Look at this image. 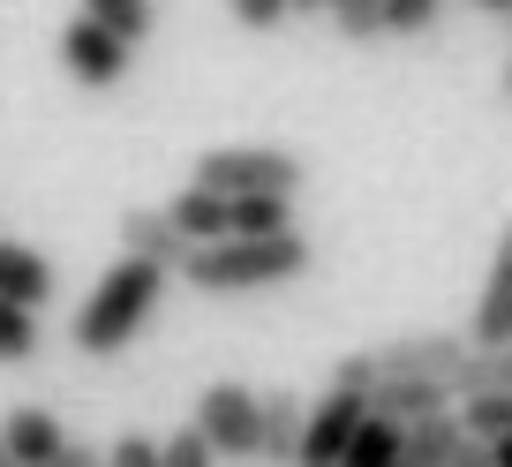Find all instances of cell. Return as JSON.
<instances>
[{"label":"cell","mask_w":512,"mask_h":467,"mask_svg":"<svg viewBox=\"0 0 512 467\" xmlns=\"http://www.w3.org/2000/svg\"><path fill=\"white\" fill-rule=\"evenodd\" d=\"M159 294H166V272H159V264H136V257L106 264V272H98V287L83 294L76 324H68L76 355H91V362L128 355V339L159 317Z\"/></svg>","instance_id":"obj_1"},{"label":"cell","mask_w":512,"mask_h":467,"mask_svg":"<svg viewBox=\"0 0 512 467\" xmlns=\"http://www.w3.org/2000/svg\"><path fill=\"white\" fill-rule=\"evenodd\" d=\"M309 272V234H272V242H219L189 257V287L196 294H256V287H287Z\"/></svg>","instance_id":"obj_2"},{"label":"cell","mask_w":512,"mask_h":467,"mask_svg":"<svg viewBox=\"0 0 512 467\" xmlns=\"http://www.w3.org/2000/svg\"><path fill=\"white\" fill-rule=\"evenodd\" d=\"M196 189L226 196V204H241V196H302V159L279 144H211L204 159H196Z\"/></svg>","instance_id":"obj_3"},{"label":"cell","mask_w":512,"mask_h":467,"mask_svg":"<svg viewBox=\"0 0 512 467\" xmlns=\"http://www.w3.org/2000/svg\"><path fill=\"white\" fill-rule=\"evenodd\" d=\"M189 430L211 445V460H256V437H264V400H256L249 385H204V400H196Z\"/></svg>","instance_id":"obj_4"},{"label":"cell","mask_w":512,"mask_h":467,"mask_svg":"<svg viewBox=\"0 0 512 467\" xmlns=\"http://www.w3.org/2000/svg\"><path fill=\"white\" fill-rule=\"evenodd\" d=\"M460 362H467V332H445V324L369 347V370H377V385H407V377H445V385H452V370H460Z\"/></svg>","instance_id":"obj_5"},{"label":"cell","mask_w":512,"mask_h":467,"mask_svg":"<svg viewBox=\"0 0 512 467\" xmlns=\"http://www.w3.org/2000/svg\"><path fill=\"white\" fill-rule=\"evenodd\" d=\"M362 422H369V400H362V392H339V385H332L317 407H309V422H302V460H294V467H339Z\"/></svg>","instance_id":"obj_6"},{"label":"cell","mask_w":512,"mask_h":467,"mask_svg":"<svg viewBox=\"0 0 512 467\" xmlns=\"http://www.w3.org/2000/svg\"><path fill=\"white\" fill-rule=\"evenodd\" d=\"M467 347H512V219L497 226L490 279H482V294H475V317H467Z\"/></svg>","instance_id":"obj_7"},{"label":"cell","mask_w":512,"mask_h":467,"mask_svg":"<svg viewBox=\"0 0 512 467\" xmlns=\"http://www.w3.org/2000/svg\"><path fill=\"white\" fill-rule=\"evenodd\" d=\"M61 68L83 83V91H113V83H128V46H113L98 23H68L61 31Z\"/></svg>","instance_id":"obj_8"},{"label":"cell","mask_w":512,"mask_h":467,"mask_svg":"<svg viewBox=\"0 0 512 467\" xmlns=\"http://www.w3.org/2000/svg\"><path fill=\"white\" fill-rule=\"evenodd\" d=\"M121 257L159 264V272L174 279V272H189V257H196V249L181 242L174 226H166V211H159V204H128V211H121Z\"/></svg>","instance_id":"obj_9"},{"label":"cell","mask_w":512,"mask_h":467,"mask_svg":"<svg viewBox=\"0 0 512 467\" xmlns=\"http://www.w3.org/2000/svg\"><path fill=\"white\" fill-rule=\"evenodd\" d=\"M0 445H8V460H16V467H53L76 437L61 430V415H53V407H8Z\"/></svg>","instance_id":"obj_10"},{"label":"cell","mask_w":512,"mask_h":467,"mask_svg":"<svg viewBox=\"0 0 512 467\" xmlns=\"http://www.w3.org/2000/svg\"><path fill=\"white\" fill-rule=\"evenodd\" d=\"M369 415L392 422V430H415V422L452 415V385H445V377H407V385H377V392H369Z\"/></svg>","instance_id":"obj_11"},{"label":"cell","mask_w":512,"mask_h":467,"mask_svg":"<svg viewBox=\"0 0 512 467\" xmlns=\"http://www.w3.org/2000/svg\"><path fill=\"white\" fill-rule=\"evenodd\" d=\"M256 400H264V437H256V460H264V467H294V460H302V422H309L302 392L272 385V392H256Z\"/></svg>","instance_id":"obj_12"},{"label":"cell","mask_w":512,"mask_h":467,"mask_svg":"<svg viewBox=\"0 0 512 467\" xmlns=\"http://www.w3.org/2000/svg\"><path fill=\"white\" fill-rule=\"evenodd\" d=\"M0 302L8 309H46L53 302V264L38 257L31 242H0Z\"/></svg>","instance_id":"obj_13"},{"label":"cell","mask_w":512,"mask_h":467,"mask_svg":"<svg viewBox=\"0 0 512 467\" xmlns=\"http://www.w3.org/2000/svg\"><path fill=\"white\" fill-rule=\"evenodd\" d=\"M159 211H166V226H174L189 249H219V242H226V196L196 189V181H189L181 196H166Z\"/></svg>","instance_id":"obj_14"},{"label":"cell","mask_w":512,"mask_h":467,"mask_svg":"<svg viewBox=\"0 0 512 467\" xmlns=\"http://www.w3.org/2000/svg\"><path fill=\"white\" fill-rule=\"evenodd\" d=\"M512 392V347H467V362L452 370V400H505Z\"/></svg>","instance_id":"obj_15"},{"label":"cell","mask_w":512,"mask_h":467,"mask_svg":"<svg viewBox=\"0 0 512 467\" xmlns=\"http://www.w3.org/2000/svg\"><path fill=\"white\" fill-rule=\"evenodd\" d=\"M272 234H294L287 196H241V204H226V242H272Z\"/></svg>","instance_id":"obj_16"},{"label":"cell","mask_w":512,"mask_h":467,"mask_svg":"<svg viewBox=\"0 0 512 467\" xmlns=\"http://www.w3.org/2000/svg\"><path fill=\"white\" fill-rule=\"evenodd\" d=\"M460 415H437V422H415V430L400 437V460L392 467H452V452H460Z\"/></svg>","instance_id":"obj_17"},{"label":"cell","mask_w":512,"mask_h":467,"mask_svg":"<svg viewBox=\"0 0 512 467\" xmlns=\"http://www.w3.org/2000/svg\"><path fill=\"white\" fill-rule=\"evenodd\" d=\"M83 23H98V31H106L113 46H128V53L151 38V8H144V0H91V8H83Z\"/></svg>","instance_id":"obj_18"},{"label":"cell","mask_w":512,"mask_h":467,"mask_svg":"<svg viewBox=\"0 0 512 467\" xmlns=\"http://www.w3.org/2000/svg\"><path fill=\"white\" fill-rule=\"evenodd\" d=\"M460 437L467 445H505L512 437V392L505 400H467L460 407Z\"/></svg>","instance_id":"obj_19"},{"label":"cell","mask_w":512,"mask_h":467,"mask_svg":"<svg viewBox=\"0 0 512 467\" xmlns=\"http://www.w3.org/2000/svg\"><path fill=\"white\" fill-rule=\"evenodd\" d=\"M400 437L407 430H392V422L369 415L362 430H354V445H347V460H339V467H392V460H400Z\"/></svg>","instance_id":"obj_20"},{"label":"cell","mask_w":512,"mask_h":467,"mask_svg":"<svg viewBox=\"0 0 512 467\" xmlns=\"http://www.w3.org/2000/svg\"><path fill=\"white\" fill-rule=\"evenodd\" d=\"M31 355H38V317L0 302V370H23Z\"/></svg>","instance_id":"obj_21"},{"label":"cell","mask_w":512,"mask_h":467,"mask_svg":"<svg viewBox=\"0 0 512 467\" xmlns=\"http://www.w3.org/2000/svg\"><path fill=\"white\" fill-rule=\"evenodd\" d=\"M332 31L347 38V46L384 38V0H339V8H332Z\"/></svg>","instance_id":"obj_22"},{"label":"cell","mask_w":512,"mask_h":467,"mask_svg":"<svg viewBox=\"0 0 512 467\" xmlns=\"http://www.w3.org/2000/svg\"><path fill=\"white\" fill-rule=\"evenodd\" d=\"M437 0H384V38H430Z\"/></svg>","instance_id":"obj_23"},{"label":"cell","mask_w":512,"mask_h":467,"mask_svg":"<svg viewBox=\"0 0 512 467\" xmlns=\"http://www.w3.org/2000/svg\"><path fill=\"white\" fill-rule=\"evenodd\" d=\"M98 467H159V437H144V430H121L106 452H98Z\"/></svg>","instance_id":"obj_24"},{"label":"cell","mask_w":512,"mask_h":467,"mask_svg":"<svg viewBox=\"0 0 512 467\" xmlns=\"http://www.w3.org/2000/svg\"><path fill=\"white\" fill-rule=\"evenodd\" d=\"M159 467H219V460H211V445L189 430V422H181L174 437H159Z\"/></svg>","instance_id":"obj_25"},{"label":"cell","mask_w":512,"mask_h":467,"mask_svg":"<svg viewBox=\"0 0 512 467\" xmlns=\"http://www.w3.org/2000/svg\"><path fill=\"white\" fill-rule=\"evenodd\" d=\"M287 16H294L287 0H234V23H241V31H279Z\"/></svg>","instance_id":"obj_26"},{"label":"cell","mask_w":512,"mask_h":467,"mask_svg":"<svg viewBox=\"0 0 512 467\" xmlns=\"http://www.w3.org/2000/svg\"><path fill=\"white\" fill-rule=\"evenodd\" d=\"M332 385H339V392H362V400H369V392H377V370H369V355H339Z\"/></svg>","instance_id":"obj_27"},{"label":"cell","mask_w":512,"mask_h":467,"mask_svg":"<svg viewBox=\"0 0 512 467\" xmlns=\"http://www.w3.org/2000/svg\"><path fill=\"white\" fill-rule=\"evenodd\" d=\"M452 467H490V445H460V452H452Z\"/></svg>","instance_id":"obj_28"},{"label":"cell","mask_w":512,"mask_h":467,"mask_svg":"<svg viewBox=\"0 0 512 467\" xmlns=\"http://www.w3.org/2000/svg\"><path fill=\"white\" fill-rule=\"evenodd\" d=\"M53 467H98V452H91V445H68V452H61Z\"/></svg>","instance_id":"obj_29"},{"label":"cell","mask_w":512,"mask_h":467,"mask_svg":"<svg viewBox=\"0 0 512 467\" xmlns=\"http://www.w3.org/2000/svg\"><path fill=\"white\" fill-rule=\"evenodd\" d=\"M490 467H512V437H505V445H490Z\"/></svg>","instance_id":"obj_30"},{"label":"cell","mask_w":512,"mask_h":467,"mask_svg":"<svg viewBox=\"0 0 512 467\" xmlns=\"http://www.w3.org/2000/svg\"><path fill=\"white\" fill-rule=\"evenodd\" d=\"M0 467H16V460H8V445H0Z\"/></svg>","instance_id":"obj_31"},{"label":"cell","mask_w":512,"mask_h":467,"mask_svg":"<svg viewBox=\"0 0 512 467\" xmlns=\"http://www.w3.org/2000/svg\"><path fill=\"white\" fill-rule=\"evenodd\" d=\"M505 91H512V68H505Z\"/></svg>","instance_id":"obj_32"}]
</instances>
